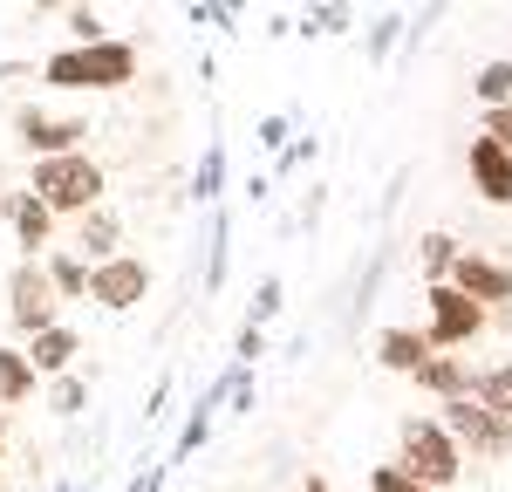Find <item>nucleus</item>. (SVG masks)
Instances as JSON below:
<instances>
[{"instance_id": "a211bd4d", "label": "nucleus", "mask_w": 512, "mask_h": 492, "mask_svg": "<svg viewBox=\"0 0 512 492\" xmlns=\"http://www.w3.org/2000/svg\"><path fill=\"white\" fill-rule=\"evenodd\" d=\"M41 274H48V287H55V301H82V294H89V267H82L76 253H48Z\"/></svg>"}, {"instance_id": "2f4dec72", "label": "nucleus", "mask_w": 512, "mask_h": 492, "mask_svg": "<svg viewBox=\"0 0 512 492\" xmlns=\"http://www.w3.org/2000/svg\"><path fill=\"white\" fill-rule=\"evenodd\" d=\"M301 492H335V486H328V479H308V486H301Z\"/></svg>"}, {"instance_id": "393cba45", "label": "nucleus", "mask_w": 512, "mask_h": 492, "mask_svg": "<svg viewBox=\"0 0 512 492\" xmlns=\"http://www.w3.org/2000/svg\"><path fill=\"white\" fill-rule=\"evenodd\" d=\"M69 35H76V48H96V41H110V28L96 7H69Z\"/></svg>"}, {"instance_id": "473e14b6", "label": "nucleus", "mask_w": 512, "mask_h": 492, "mask_svg": "<svg viewBox=\"0 0 512 492\" xmlns=\"http://www.w3.org/2000/svg\"><path fill=\"white\" fill-rule=\"evenodd\" d=\"M0 458H7V417H0Z\"/></svg>"}, {"instance_id": "1a4fd4ad", "label": "nucleus", "mask_w": 512, "mask_h": 492, "mask_svg": "<svg viewBox=\"0 0 512 492\" xmlns=\"http://www.w3.org/2000/svg\"><path fill=\"white\" fill-rule=\"evenodd\" d=\"M444 281L458 287L465 301H478V308H492V301H512V267H506V260H485V253H458Z\"/></svg>"}, {"instance_id": "c756f323", "label": "nucleus", "mask_w": 512, "mask_h": 492, "mask_svg": "<svg viewBox=\"0 0 512 492\" xmlns=\"http://www.w3.org/2000/svg\"><path fill=\"white\" fill-rule=\"evenodd\" d=\"M369 492H424V486H410L396 465H376V472H369Z\"/></svg>"}, {"instance_id": "b1692460", "label": "nucleus", "mask_w": 512, "mask_h": 492, "mask_svg": "<svg viewBox=\"0 0 512 492\" xmlns=\"http://www.w3.org/2000/svg\"><path fill=\"white\" fill-rule=\"evenodd\" d=\"M280 308H287V287H280L274 274H267V281L253 287V315H246V322H253V328H267V322L280 315Z\"/></svg>"}, {"instance_id": "20e7f679", "label": "nucleus", "mask_w": 512, "mask_h": 492, "mask_svg": "<svg viewBox=\"0 0 512 492\" xmlns=\"http://www.w3.org/2000/svg\"><path fill=\"white\" fill-rule=\"evenodd\" d=\"M444 438L458 445V458H512V424H499L485 404L472 397H458V404H444Z\"/></svg>"}, {"instance_id": "72a5a7b5", "label": "nucleus", "mask_w": 512, "mask_h": 492, "mask_svg": "<svg viewBox=\"0 0 512 492\" xmlns=\"http://www.w3.org/2000/svg\"><path fill=\"white\" fill-rule=\"evenodd\" d=\"M55 492H82V486H55Z\"/></svg>"}, {"instance_id": "f8f14e48", "label": "nucleus", "mask_w": 512, "mask_h": 492, "mask_svg": "<svg viewBox=\"0 0 512 492\" xmlns=\"http://www.w3.org/2000/svg\"><path fill=\"white\" fill-rule=\"evenodd\" d=\"M472 185L492 205H512V158L492 144V137H472Z\"/></svg>"}, {"instance_id": "6e6552de", "label": "nucleus", "mask_w": 512, "mask_h": 492, "mask_svg": "<svg viewBox=\"0 0 512 492\" xmlns=\"http://www.w3.org/2000/svg\"><path fill=\"white\" fill-rule=\"evenodd\" d=\"M14 130H21V151L28 158H69L82 151V137H89V123L82 117H48V110H14Z\"/></svg>"}, {"instance_id": "bb28decb", "label": "nucleus", "mask_w": 512, "mask_h": 492, "mask_svg": "<svg viewBox=\"0 0 512 492\" xmlns=\"http://www.w3.org/2000/svg\"><path fill=\"white\" fill-rule=\"evenodd\" d=\"M349 28V7H308V21H301V35H342Z\"/></svg>"}, {"instance_id": "aec40b11", "label": "nucleus", "mask_w": 512, "mask_h": 492, "mask_svg": "<svg viewBox=\"0 0 512 492\" xmlns=\"http://www.w3.org/2000/svg\"><path fill=\"white\" fill-rule=\"evenodd\" d=\"M472 96L485 103V110H506V103H512V62H485L478 82H472Z\"/></svg>"}, {"instance_id": "9d476101", "label": "nucleus", "mask_w": 512, "mask_h": 492, "mask_svg": "<svg viewBox=\"0 0 512 492\" xmlns=\"http://www.w3.org/2000/svg\"><path fill=\"white\" fill-rule=\"evenodd\" d=\"M117 246H123V219L110 212V205H96V212H82V219H76V260H82V267L117 260Z\"/></svg>"}, {"instance_id": "4be33fe9", "label": "nucleus", "mask_w": 512, "mask_h": 492, "mask_svg": "<svg viewBox=\"0 0 512 492\" xmlns=\"http://www.w3.org/2000/svg\"><path fill=\"white\" fill-rule=\"evenodd\" d=\"M417 253H424V274H431V287H437L444 274H451V260H458L465 246L451 240V233H424V240H417Z\"/></svg>"}, {"instance_id": "a878e982", "label": "nucleus", "mask_w": 512, "mask_h": 492, "mask_svg": "<svg viewBox=\"0 0 512 492\" xmlns=\"http://www.w3.org/2000/svg\"><path fill=\"white\" fill-rule=\"evenodd\" d=\"M410 35V21H403V14H383V21H376V28H369V55H376V62H383V55H390L396 41Z\"/></svg>"}, {"instance_id": "5701e85b", "label": "nucleus", "mask_w": 512, "mask_h": 492, "mask_svg": "<svg viewBox=\"0 0 512 492\" xmlns=\"http://www.w3.org/2000/svg\"><path fill=\"white\" fill-rule=\"evenodd\" d=\"M82 404H89V383H82V376H55V383H48V410H55V417H76Z\"/></svg>"}, {"instance_id": "412c9836", "label": "nucleus", "mask_w": 512, "mask_h": 492, "mask_svg": "<svg viewBox=\"0 0 512 492\" xmlns=\"http://www.w3.org/2000/svg\"><path fill=\"white\" fill-rule=\"evenodd\" d=\"M226 246H233V226H226V219H212V240H205V287H212V294L226 287V260H233Z\"/></svg>"}, {"instance_id": "7ed1b4c3", "label": "nucleus", "mask_w": 512, "mask_h": 492, "mask_svg": "<svg viewBox=\"0 0 512 492\" xmlns=\"http://www.w3.org/2000/svg\"><path fill=\"white\" fill-rule=\"evenodd\" d=\"M403 479L410 486H424V492H444V486H458V472H465V458H458V445L444 438V424L437 417H403Z\"/></svg>"}, {"instance_id": "ddd939ff", "label": "nucleus", "mask_w": 512, "mask_h": 492, "mask_svg": "<svg viewBox=\"0 0 512 492\" xmlns=\"http://www.w3.org/2000/svg\"><path fill=\"white\" fill-rule=\"evenodd\" d=\"M431 356H437V349L417 335V328H383V335H376V363L396 369V376H417Z\"/></svg>"}, {"instance_id": "4468645a", "label": "nucleus", "mask_w": 512, "mask_h": 492, "mask_svg": "<svg viewBox=\"0 0 512 492\" xmlns=\"http://www.w3.org/2000/svg\"><path fill=\"white\" fill-rule=\"evenodd\" d=\"M7 219H14V233H21V246H28V260H35L41 246H48V233H55V212L35 199V192H7Z\"/></svg>"}, {"instance_id": "f03ea898", "label": "nucleus", "mask_w": 512, "mask_h": 492, "mask_svg": "<svg viewBox=\"0 0 512 492\" xmlns=\"http://www.w3.org/2000/svg\"><path fill=\"white\" fill-rule=\"evenodd\" d=\"M48 212H69V219H82V212H96L103 205V164L89 158V151H69V158H41L35 164V185H28Z\"/></svg>"}, {"instance_id": "cd10ccee", "label": "nucleus", "mask_w": 512, "mask_h": 492, "mask_svg": "<svg viewBox=\"0 0 512 492\" xmlns=\"http://www.w3.org/2000/svg\"><path fill=\"white\" fill-rule=\"evenodd\" d=\"M260 356H267V328L246 322V328H239V342H233V363H239V369H253Z\"/></svg>"}, {"instance_id": "9b49d317", "label": "nucleus", "mask_w": 512, "mask_h": 492, "mask_svg": "<svg viewBox=\"0 0 512 492\" xmlns=\"http://www.w3.org/2000/svg\"><path fill=\"white\" fill-rule=\"evenodd\" d=\"M21 356H28V369H35V376H69V363H76L82 356V342H76V328H41V335H28V349H21Z\"/></svg>"}, {"instance_id": "7c9ffc66", "label": "nucleus", "mask_w": 512, "mask_h": 492, "mask_svg": "<svg viewBox=\"0 0 512 492\" xmlns=\"http://www.w3.org/2000/svg\"><path fill=\"white\" fill-rule=\"evenodd\" d=\"M260 144H267V151H280V144H287V117H267V123H260Z\"/></svg>"}, {"instance_id": "6ab92c4d", "label": "nucleus", "mask_w": 512, "mask_h": 492, "mask_svg": "<svg viewBox=\"0 0 512 492\" xmlns=\"http://www.w3.org/2000/svg\"><path fill=\"white\" fill-rule=\"evenodd\" d=\"M219 185H226V144H219V137H212V144H205V158H198L192 199H198V205H212V199H219Z\"/></svg>"}, {"instance_id": "2eb2a0df", "label": "nucleus", "mask_w": 512, "mask_h": 492, "mask_svg": "<svg viewBox=\"0 0 512 492\" xmlns=\"http://www.w3.org/2000/svg\"><path fill=\"white\" fill-rule=\"evenodd\" d=\"M472 404H485L499 424H512V363H492V369H472Z\"/></svg>"}, {"instance_id": "423d86ee", "label": "nucleus", "mask_w": 512, "mask_h": 492, "mask_svg": "<svg viewBox=\"0 0 512 492\" xmlns=\"http://www.w3.org/2000/svg\"><path fill=\"white\" fill-rule=\"evenodd\" d=\"M55 287L41 274V260H14V274H7V322L21 328V335H41V328H55Z\"/></svg>"}, {"instance_id": "39448f33", "label": "nucleus", "mask_w": 512, "mask_h": 492, "mask_svg": "<svg viewBox=\"0 0 512 492\" xmlns=\"http://www.w3.org/2000/svg\"><path fill=\"white\" fill-rule=\"evenodd\" d=\"M424 301H431V328H424V342H431V349H465V342H478V335H485V308H478V301H465L451 281L424 287Z\"/></svg>"}, {"instance_id": "dca6fc26", "label": "nucleus", "mask_w": 512, "mask_h": 492, "mask_svg": "<svg viewBox=\"0 0 512 492\" xmlns=\"http://www.w3.org/2000/svg\"><path fill=\"white\" fill-rule=\"evenodd\" d=\"M417 390H431V397H444V404H458V397L472 390V369L458 363V356H431V363L417 369Z\"/></svg>"}, {"instance_id": "0eeeda50", "label": "nucleus", "mask_w": 512, "mask_h": 492, "mask_svg": "<svg viewBox=\"0 0 512 492\" xmlns=\"http://www.w3.org/2000/svg\"><path fill=\"white\" fill-rule=\"evenodd\" d=\"M144 294H151V267H144L137 253H117V260H103V267H89V294H82V301L123 315V308H137Z\"/></svg>"}, {"instance_id": "f257e3e1", "label": "nucleus", "mask_w": 512, "mask_h": 492, "mask_svg": "<svg viewBox=\"0 0 512 492\" xmlns=\"http://www.w3.org/2000/svg\"><path fill=\"white\" fill-rule=\"evenodd\" d=\"M41 76L55 89H123L137 76V41H96V48H55L41 62Z\"/></svg>"}, {"instance_id": "c85d7f7f", "label": "nucleus", "mask_w": 512, "mask_h": 492, "mask_svg": "<svg viewBox=\"0 0 512 492\" xmlns=\"http://www.w3.org/2000/svg\"><path fill=\"white\" fill-rule=\"evenodd\" d=\"M478 137H492V144L512 158V103H506V110H485V130H478Z\"/></svg>"}, {"instance_id": "f3484780", "label": "nucleus", "mask_w": 512, "mask_h": 492, "mask_svg": "<svg viewBox=\"0 0 512 492\" xmlns=\"http://www.w3.org/2000/svg\"><path fill=\"white\" fill-rule=\"evenodd\" d=\"M35 397V369L14 342H0V404H28Z\"/></svg>"}]
</instances>
